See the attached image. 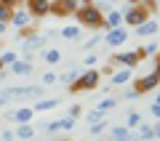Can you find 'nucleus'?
Segmentation results:
<instances>
[{"label": "nucleus", "mask_w": 160, "mask_h": 141, "mask_svg": "<svg viewBox=\"0 0 160 141\" xmlns=\"http://www.w3.org/2000/svg\"><path fill=\"white\" fill-rule=\"evenodd\" d=\"M93 64H96V56H93V53H88V56H86V67H93Z\"/></svg>", "instance_id": "obj_38"}, {"label": "nucleus", "mask_w": 160, "mask_h": 141, "mask_svg": "<svg viewBox=\"0 0 160 141\" xmlns=\"http://www.w3.org/2000/svg\"><path fill=\"white\" fill-rule=\"evenodd\" d=\"M19 3H22V6H27V3H29V0H19Z\"/></svg>", "instance_id": "obj_43"}, {"label": "nucleus", "mask_w": 160, "mask_h": 141, "mask_svg": "<svg viewBox=\"0 0 160 141\" xmlns=\"http://www.w3.org/2000/svg\"><path fill=\"white\" fill-rule=\"evenodd\" d=\"M0 3H3V6H8V8H16V6H19V0H0Z\"/></svg>", "instance_id": "obj_39"}, {"label": "nucleus", "mask_w": 160, "mask_h": 141, "mask_svg": "<svg viewBox=\"0 0 160 141\" xmlns=\"http://www.w3.org/2000/svg\"><path fill=\"white\" fill-rule=\"evenodd\" d=\"M99 77H102V72H99V69H86V72H80V77L69 85V93H80V90L96 88V85H99Z\"/></svg>", "instance_id": "obj_2"}, {"label": "nucleus", "mask_w": 160, "mask_h": 141, "mask_svg": "<svg viewBox=\"0 0 160 141\" xmlns=\"http://www.w3.org/2000/svg\"><path fill=\"white\" fill-rule=\"evenodd\" d=\"M11 13H13V8H8V6L0 3V22H11Z\"/></svg>", "instance_id": "obj_32"}, {"label": "nucleus", "mask_w": 160, "mask_h": 141, "mask_svg": "<svg viewBox=\"0 0 160 141\" xmlns=\"http://www.w3.org/2000/svg\"><path fill=\"white\" fill-rule=\"evenodd\" d=\"M16 51H6V53H0V64H3V67H11L13 61H16Z\"/></svg>", "instance_id": "obj_28"}, {"label": "nucleus", "mask_w": 160, "mask_h": 141, "mask_svg": "<svg viewBox=\"0 0 160 141\" xmlns=\"http://www.w3.org/2000/svg\"><path fill=\"white\" fill-rule=\"evenodd\" d=\"M80 114H83V107H80V104H72V107L67 109V117H72V120H78Z\"/></svg>", "instance_id": "obj_31"}, {"label": "nucleus", "mask_w": 160, "mask_h": 141, "mask_svg": "<svg viewBox=\"0 0 160 141\" xmlns=\"http://www.w3.org/2000/svg\"><path fill=\"white\" fill-rule=\"evenodd\" d=\"M43 128H46L48 133H56V130H64V133H67V130L75 128V120L72 117H59V120H53V123H46Z\"/></svg>", "instance_id": "obj_13"}, {"label": "nucleus", "mask_w": 160, "mask_h": 141, "mask_svg": "<svg viewBox=\"0 0 160 141\" xmlns=\"http://www.w3.org/2000/svg\"><path fill=\"white\" fill-rule=\"evenodd\" d=\"M78 77H80V69H69V72L59 75V83H64V85H72Z\"/></svg>", "instance_id": "obj_24"}, {"label": "nucleus", "mask_w": 160, "mask_h": 141, "mask_svg": "<svg viewBox=\"0 0 160 141\" xmlns=\"http://www.w3.org/2000/svg\"><path fill=\"white\" fill-rule=\"evenodd\" d=\"M115 27H123V11L120 8H109L104 13V29H115Z\"/></svg>", "instance_id": "obj_14"}, {"label": "nucleus", "mask_w": 160, "mask_h": 141, "mask_svg": "<svg viewBox=\"0 0 160 141\" xmlns=\"http://www.w3.org/2000/svg\"><path fill=\"white\" fill-rule=\"evenodd\" d=\"M155 32H160L158 19H144V22L136 27V35H142V37H147V35H155Z\"/></svg>", "instance_id": "obj_16"}, {"label": "nucleus", "mask_w": 160, "mask_h": 141, "mask_svg": "<svg viewBox=\"0 0 160 141\" xmlns=\"http://www.w3.org/2000/svg\"><path fill=\"white\" fill-rule=\"evenodd\" d=\"M139 125H142V114H139V112H128V123H126V128L133 130V128H139Z\"/></svg>", "instance_id": "obj_27"}, {"label": "nucleus", "mask_w": 160, "mask_h": 141, "mask_svg": "<svg viewBox=\"0 0 160 141\" xmlns=\"http://www.w3.org/2000/svg\"><path fill=\"white\" fill-rule=\"evenodd\" d=\"M149 114H152V117H158V120H160V104H152V107H149Z\"/></svg>", "instance_id": "obj_37"}, {"label": "nucleus", "mask_w": 160, "mask_h": 141, "mask_svg": "<svg viewBox=\"0 0 160 141\" xmlns=\"http://www.w3.org/2000/svg\"><path fill=\"white\" fill-rule=\"evenodd\" d=\"M46 40H48V35H38V32H32L27 40H24L22 51H35V48H43V45H46Z\"/></svg>", "instance_id": "obj_15"}, {"label": "nucleus", "mask_w": 160, "mask_h": 141, "mask_svg": "<svg viewBox=\"0 0 160 141\" xmlns=\"http://www.w3.org/2000/svg\"><path fill=\"white\" fill-rule=\"evenodd\" d=\"M123 96H126V99H128V101H136V99H139V96H142V93H136V90H133V88H131V90H128V93H123Z\"/></svg>", "instance_id": "obj_36"}, {"label": "nucleus", "mask_w": 160, "mask_h": 141, "mask_svg": "<svg viewBox=\"0 0 160 141\" xmlns=\"http://www.w3.org/2000/svg\"><path fill=\"white\" fill-rule=\"evenodd\" d=\"M64 40H80V24H67L64 29H59Z\"/></svg>", "instance_id": "obj_20"}, {"label": "nucleus", "mask_w": 160, "mask_h": 141, "mask_svg": "<svg viewBox=\"0 0 160 141\" xmlns=\"http://www.w3.org/2000/svg\"><path fill=\"white\" fill-rule=\"evenodd\" d=\"M8 24H13V27L24 29V27H29V24H32V16H29V11H27V8H13L11 22H8Z\"/></svg>", "instance_id": "obj_12"}, {"label": "nucleus", "mask_w": 160, "mask_h": 141, "mask_svg": "<svg viewBox=\"0 0 160 141\" xmlns=\"http://www.w3.org/2000/svg\"><path fill=\"white\" fill-rule=\"evenodd\" d=\"M59 104H62V99H40L32 109H35V112H51V109H56Z\"/></svg>", "instance_id": "obj_18"}, {"label": "nucleus", "mask_w": 160, "mask_h": 141, "mask_svg": "<svg viewBox=\"0 0 160 141\" xmlns=\"http://www.w3.org/2000/svg\"><path fill=\"white\" fill-rule=\"evenodd\" d=\"M158 8H160V0H158Z\"/></svg>", "instance_id": "obj_46"}, {"label": "nucleus", "mask_w": 160, "mask_h": 141, "mask_svg": "<svg viewBox=\"0 0 160 141\" xmlns=\"http://www.w3.org/2000/svg\"><path fill=\"white\" fill-rule=\"evenodd\" d=\"M3 117L13 120V123H19V125H24V123H29V120L35 117V109L32 107H22V109H13V112H6Z\"/></svg>", "instance_id": "obj_11"}, {"label": "nucleus", "mask_w": 160, "mask_h": 141, "mask_svg": "<svg viewBox=\"0 0 160 141\" xmlns=\"http://www.w3.org/2000/svg\"><path fill=\"white\" fill-rule=\"evenodd\" d=\"M13 136L27 141V139H32V136H35V128H32L29 123H24V125H19V128H16V133H13Z\"/></svg>", "instance_id": "obj_23"}, {"label": "nucleus", "mask_w": 160, "mask_h": 141, "mask_svg": "<svg viewBox=\"0 0 160 141\" xmlns=\"http://www.w3.org/2000/svg\"><path fill=\"white\" fill-rule=\"evenodd\" d=\"M115 107H118V99L107 96V99H102V101H99V107H96V109H102V112H109V109H115Z\"/></svg>", "instance_id": "obj_26"}, {"label": "nucleus", "mask_w": 160, "mask_h": 141, "mask_svg": "<svg viewBox=\"0 0 160 141\" xmlns=\"http://www.w3.org/2000/svg\"><path fill=\"white\" fill-rule=\"evenodd\" d=\"M29 72H32V64L24 61V59H16V61L11 64V75H19V77H22V75H29Z\"/></svg>", "instance_id": "obj_19"}, {"label": "nucleus", "mask_w": 160, "mask_h": 141, "mask_svg": "<svg viewBox=\"0 0 160 141\" xmlns=\"http://www.w3.org/2000/svg\"><path fill=\"white\" fill-rule=\"evenodd\" d=\"M158 53H160V45H158Z\"/></svg>", "instance_id": "obj_45"}, {"label": "nucleus", "mask_w": 160, "mask_h": 141, "mask_svg": "<svg viewBox=\"0 0 160 141\" xmlns=\"http://www.w3.org/2000/svg\"><path fill=\"white\" fill-rule=\"evenodd\" d=\"M107 141H139V136L133 133V130H128L126 125H115V128L107 130Z\"/></svg>", "instance_id": "obj_10"}, {"label": "nucleus", "mask_w": 160, "mask_h": 141, "mask_svg": "<svg viewBox=\"0 0 160 141\" xmlns=\"http://www.w3.org/2000/svg\"><path fill=\"white\" fill-rule=\"evenodd\" d=\"M83 6V0H51V13L53 16H69Z\"/></svg>", "instance_id": "obj_5"}, {"label": "nucleus", "mask_w": 160, "mask_h": 141, "mask_svg": "<svg viewBox=\"0 0 160 141\" xmlns=\"http://www.w3.org/2000/svg\"><path fill=\"white\" fill-rule=\"evenodd\" d=\"M158 85H160V75L152 72V75H144V77H139L136 83H133V90H136V93H147V90L158 88Z\"/></svg>", "instance_id": "obj_9"}, {"label": "nucleus", "mask_w": 160, "mask_h": 141, "mask_svg": "<svg viewBox=\"0 0 160 141\" xmlns=\"http://www.w3.org/2000/svg\"><path fill=\"white\" fill-rule=\"evenodd\" d=\"M102 120H104V112H102V109H91V112H86V123H88V125L102 123Z\"/></svg>", "instance_id": "obj_25"}, {"label": "nucleus", "mask_w": 160, "mask_h": 141, "mask_svg": "<svg viewBox=\"0 0 160 141\" xmlns=\"http://www.w3.org/2000/svg\"><path fill=\"white\" fill-rule=\"evenodd\" d=\"M43 61H46V64H59V61H62V51H59V48H48V51H43Z\"/></svg>", "instance_id": "obj_21"}, {"label": "nucleus", "mask_w": 160, "mask_h": 141, "mask_svg": "<svg viewBox=\"0 0 160 141\" xmlns=\"http://www.w3.org/2000/svg\"><path fill=\"white\" fill-rule=\"evenodd\" d=\"M120 11H123V24H126V27H139L144 19H149V13L144 11L139 3L136 6H123Z\"/></svg>", "instance_id": "obj_3"}, {"label": "nucleus", "mask_w": 160, "mask_h": 141, "mask_svg": "<svg viewBox=\"0 0 160 141\" xmlns=\"http://www.w3.org/2000/svg\"><path fill=\"white\" fill-rule=\"evenodd\" d=\"M53 83H59V75H53V72L43 75V85H53Z\"/></svg>", "instance_id": "obj_34"}, {"label": "nucleus", "mask_w": 160, "mask_h": 141, "mask_svg": "<svg viewBox=\"0 0 160 141\" xmlns=\"http://www.w3.org/2000/svg\"><path fill=\"white\" fill-rule=\"evenodd\" d=\"M155 104H160V93H158V96H155Z\"/></svg>", "instance_id": "obj_42"}, {"label": "nucleus", "mask_w": 160, "mask_h": 141, "mask_svg": "<svg viewBox=\"0 0 160 141\" xmlns=\"http://www.w3.org/2000/svg\"><path fill=\"white\" fill-rule=\"evenodd\" d=\"M142 61L139 59V53L136 51H118V53H112V59H109V64H120V67H128V69H133L136 64Z\"/></svg>", "instance_id": "obj_7"}, {"label": "nucleus", "mask_w": 160, "mask_h": 141, "mask_svg": "<svg viewBox=\"0 0 160 141\" xmlns=\"http://www.w3.org/2000/svg\"><path fill=\"white\" fill-rule=\"evenodd\" d=\"M6 29H8V22H0V35H6Z\"/></svg>", "instance_id": "obj_40"}, {"label": "nucleus", "mask_w": 160, "mask_h": 141, "mask_svg": "<svg viewBox=\"0 0 160 141\" xmlns=\"http://www.w3.org/2000/svg\"><path fill=\"white\" fill-rule=\"evenodd\" d=\"M0 72H3V64H0Z\"/></svg>", "instance_id": "obj_44"}, {"label": "nucleus", "mask_w": 160, "mask_h": 141, "mask_svg": "<svg viewBox=\"0 0 160 141\" xmlns=\"http://www.w3.org/2000/svg\"><path fill=\"white\" fill-rule=\"evenodd\" d=\"M75 19L80 22V27L91 29H104V11L93 3V0H83V6L75 11Z\"/></svg>", "instance_id": "obj_1"}, {"label": "nucleus", "mask_w": 160, "mask_h": 141, "mask_svg": "<svg viewBox=\"0 0 160 141\" xmlns=\"http://www.w3.org/2000/svg\"><path fill=\"white\" fill-rule=\"evenodd\" d=\"M139 6H142L147 13H149V11H152V13H155V11H160V8H158V0H142Z\"/></svg>", "instance_id": "obj_30"}, {"label": "nucleus", "mask_w": 160, "mask_h": 141, "mask_svg": "<svg viewBox=\"0 0 160 141\" xmlns=\"http://www.w3.org/2000/svg\"><path fill=\"white\" fill-rule=\"evenodd\" d=\"M13 139H16V136H13V130H0V141H13Z\"/></svg>", "instance_id": "obj_35"}, {"label": "nucleus", "mask_w": 160, "mask_h": 141, "mask_svg": "<svg viewBox=\"0 0 160 141\" xmlns=\"http://www.w3.org/2000/svg\"><path fill=\"white\" fill-rule=\"evenodd\" d=\"M8 99H24V96H43V85H13L3 90Z\"/></svg>", "instance_id": "obj_4"}, {"label": "nucleus", "mask_w": 160, "mask_h": 141, "mask_svg": "<svg viewBox=\"0 0 160 141\" xmlns=\"http://www.w3.org/2000/svg\"><path fill=\"white\" fill-rule=\"evenodd\" d=\"M131 77H133V69H128V67L115 69V72H112V83H109V85H126Z\"/></svg>", "instance_id": "obj_17"}, {"label": "nucleus", "mask_w": 160, "mask_h": 141, "mask_svg": "<svg viewBox=\"0 0 160 141\" xmlns=\"http://www.w3.org/2000/svg\"><path fill=\"white\" fill-rule=\"evenodd\" d=\"M158 141H160V139H158Z\"/></svg>", "instance_id": "obj_47"}, {"label": "nucleus", "mask_w": 160, "mask_h": 141, "mask_svg": "<svg viewBox=\"0 0 160 141\" xmlns=\"http://www.w3.org/2000/svg\"><path fill=\"white\" fill-rule=\"evenodd\" d=\"M99 43H104V35H96V37H91V40L86 43V51H91V48H96Z\"/></svg>", "instance_id": "obj_33"}, {"label": "nucleus", "mask_w": 160, "mask_h": 141, "mask_svg": "<svg viewBox=\"0 0 160 141\" xmlns=\"http://www.w3.org/2000/svg\"><path fill=\"white\" fill-rule=\"evenodd\" d=\"M104 130H107V123H104V120H102V123L88 125V133H91V136H99V133H104Z\"/></svg>", "instance_id": "obj_29"}, {"label": "nucleus", "mask_w": 160, "mask_h": 141, "mask_svg": "<svg viewBox=\"0 0 160 141\" xmlns=\"http://www.w3.org/2000/svg\"><path fill=\"white\" fill-rule=\"evenodd\" d=\"M139 141H155V128L147 123L139 125Z\"/></svg>", "instance_id": "obj_22"}, {"label": "nucleus", "mask_w": 160, "mask_h": 141, "mask_svg": "<svg viewBox=\"0 0 160 141\" xmlns=\"http://www.w3.org/2000/svg\"><path fill=\"white\" fill-rule=\"evenodd\" d=\"M155 128V139H160V120H158V125H152Z\"/></svg>", "instance_id": "obj_41"}, {"label": "nucleus", "mask_w": 160, "mask_h": 141, "mask_svg": "<svg viewBox=\"0 0 160 141\" xmlns=\"http://www.w3.org/2000/svg\"><path fill=\"white\" fill-rule=\"evenodd\" d=\"M126 40H128V29L126 27H115V29H107V32H104V45H109V48H120Z\"/></svg>", "instance_id": "obj_6"}, {"label": "nucleus", "mask_w": 160, "mask_h": 141, "mask_svg": "<svg viewBox=\"0 0 160 141\" xmlns=\"http://www.w3.org/2000/svg\"><path fill=\"white\" fill-rule=\"evenodd\" d=\"M27 11L32 19H43L51 13V0H29L27 3Z\"/></svg>", "instance_id": "obj_8"}]
</instances>
